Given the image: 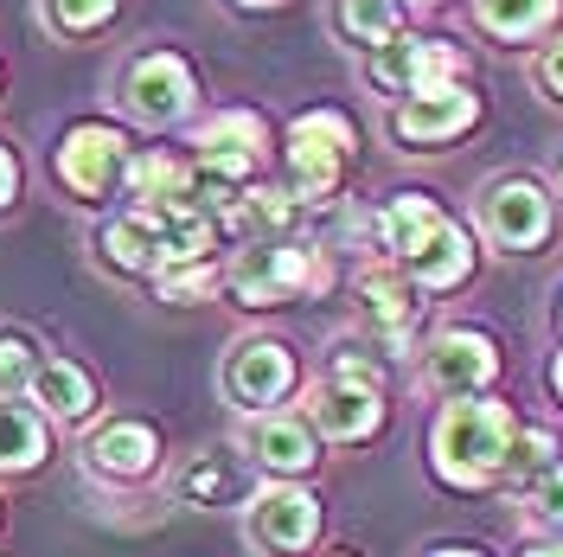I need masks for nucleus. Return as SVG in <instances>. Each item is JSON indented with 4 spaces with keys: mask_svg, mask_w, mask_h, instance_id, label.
I'll return each instance as SVG.
<instances>
[{
    "mask_svg": "<svg viewBox=\"0 0 563 557\" xmlns=\"http://www.w3.org/2000/svg\"><path fill=\"white\" fill-rule=\"evenodd\" d=\"M435 557H481V551H435Z\"/></svg>",
    "mask_w": 563,
    "mask_h": 557,
    "instance_id": "31",
    "label": "nucleus"
},
{
    "mask_svg": "<svg viewBox=\"0 0 563 557\" xmlns=\"http://www.w3.org/2000/svg\"><path fill=\"white\" fill-rule=\"evenodd\" d=\"M314 417L333 443H365L385 423V397H378V372L372 365H333V379L320 384Z\"/></svg>",
    "mask_w": 563,
    "mask_h": 557,
    "instance_id": "5",
    "label": "nucleus"
},
{
    "mask_svg": "<svg viewBox=\"0 0 563 557\" xmlns=\"http://www.w3.org/2000/svg\"><path fill=\"white\" fill-rule=\"evenodd\" d=\"M218 288V276H211L206 263H186V270H161V295L167 302H199V295H211Z\"/></svg>",
    "mask_w": 563,
    "mask_h": 557,
    "instance_id": "26",
    "label": "nucleus"
},
{
    "mask_svg": "<svg viewBox=\"0 0 563 557\" xmlns=\"http://www.w3.org/2000/svg\"><path fill=\"white\" fill-rule=\"evenodd\" d=\"M531 557H563V551H531Z\"/></svg>",
    "mask_w": 563,
    "mask_h": 557,
    "instance_id": "33",
    "label": "nucleus"
},
{
    "mask_svg": "<svg viewBox=\"0 0 563 557\" xmlns=\"http://www.w3.org/2000/svg\"><path fill=\"white\" fill-rule=\"evenodd\" d=\"M122 103L135 109L141 122H179L186 109H192V70H186V58H174V52H147V58H135V65L122 70Z\"/></svg>",
    "mask_w": 563,
    "mask_h": 557,
    "instance_id": "7",
    "label": "nucleus"
},
{
    "mask_svg": "<svg viewBox=\"0 0 563 557\" xmlns=\"http://www.w3.org/2000/svg\"><path fill=\"white\" fill-rule=\"evenodd\" d=\"M320 256L308 244H250L238 263H231V295L244 308H276V302H295L320 288Z\"/></svg>",
    "mask_w": 563,
    "mask_h": 557,
    "instance_id": "3",
    "label": "nucleus"
},
{
    "mask_svg": "<svg viewBox=\"0 0 563 557\" xmlns=\"http://www.w3.org/2000/svg\"><path fill=\"white\" fill-rule=\"evenodd\" d=\"M45 461V417L33 404L0 397V474H33Z\"/></svg>",
    "mask_w": 563,
    "mask_h": 557,
    "instance_id": "18",
    "label": "nucleus"
},
{
    "mask_svg": "<svg viewBox=\"0 0 563 557\" xmlns=\"http://www.w3.org/2000/svg\"><path fill=\"white\" fill-rule=\"evenodd\" d=\"M461 70V52L449 39H385L378 52H372V84L378 90H442V77H455Z\"/></svg>",
    "mask_w": 563,
    "mask_h": 557,
    "instance_id": "8",
    "label": "nucleus"
},
{
    "mask_svg": "<svg viewBox=\"0 0 563 557\" xmlns=\"http://www.w3.org/2000/svg\"><path fill=\"white\" fill-rule=\"evenodd\" d=\"M250 449L256 461L269 468V474H308L320 455H314V423L308 417H269L256 436H250Z\"/></svg>",
    "mask_w": 563,
    "mask_h": 557,
    "instance_id": "17",
    "label": "nucleus"
},
{
    "mask_svg": "<svg viewBox=\"0 0 563 557\" xmlns=\"http://www.w3.org/2000/svg\"><path fill=\"white\" fill-rule=\"evenodd\" d=\"M179 493H186V500H199V506H211V500H224V493H231V474H224L218 461H199V468L179 481Z\"/></svg>",
    "mask_w": 563,
    "mask_h": 557,
    "instance_id": "28",
    "label": "nucleus"
},
{
    "mask_svg": "<svg viewBox=\"0 0 563 557\" xmlns=\"http://www.w3.org/2000/svg\"><path fill=\"white\" fill-rule=\"evenodd\" d=\"M333 557H346V551H333Z\"/></svg>",
    "mask_w": 563,
    "mask_h": 557,
    "instance_id": "34",
    "label": "nucleus"
},
{
    "mask_svg": "<svg viewBox=\"0 0 563 557\" xmlns=\"http://www.w3.org/2000/svg\"><path fill=\"white\" fill-rule=\"evenodd\" d=\"M358 308L372 327H404L417 302H410V282L404 276H385V270H372V276H358Z\"/></svg>",
    "mask_w": 563,
    "mask_h": 557,
    "instance_id": "21",
    "label": "nucleus"
},
{
    "mask_svg": "<svg viewBox=\"0 0 563 557\" xmlns=\"http://www.w3.org/2000/svg\"><path fill=\"white\" fill-rule=\"evenodd\" d=\"M551 455H558V436H544V429H526V436H512V449H506V481H538V474H551Z\"/></svg>",
    "mask_w": 563,
    "mask_h": 557,
    "instance_id": "23",
    "label": "nucleus"
},
{
    "mask_svg": "<svg viewBox=\"0 0 563 557\" xmlns=\"http://www.w3.org/2000/svg\"><path fill=\"white\" fill-rule=\"evenodd\" d=\"M33 397H38V411L58 417V423H84L90 411H97V384H90L84 365H70V359H45V365H38Z\"/></svg>",
    "mask_w": 563,
    "mask_h": 557,
    "instance_id": "16",
    "label": "nucleus"
},
{
    "mask_svg": "<svg viewBox=\"0 0 563 557\" xmlns=\"http://www.w3.org/2000/svg\"><path fill=\"white\" fill-rule=\"evenodd\" d=\"M506 449H512V411L506 404H449L435 429H429V461L442 481L455 488H487L493 474L506 468Z\"/></svg>",
    "mask_w": 563,
    "mask_h": 557,
    "instance_id": "1",
    "label": "nucleus"
},
{
    "mask_svg": "<svg viewBox=\"0 0 563 557\" xmlns=\"http://www.w3.org/2000/svg\"><path fill=\"white\" fill-rule=\"evenodd\" d=\"M558 391H563V359H558Z\"/></svg>",
    "mask_w": 563,
    "mask_h": 557,
    "instance_id": "32",
    "label": "nucleus"
},
{
    "mask_svg": "<svg viewBox=\"0 0 563 557\" xmlns=\"http://www.w3.org/2000/svg\"><path fill=\"white\" fill-rule=\"evenodd\" d=\"M38 365H45V359H38V347L26 340V334H0V397L26 391Z\"/></svg>",
    "mask_w": 563,
    "mask_h": 557,
    "instance_id": "25",
    "label": "nucleus"
},
{
    "mask_svg": "<svg viewBox=\"0 0 563 557\" xmlns=\"http://www.w3.org/2000/svg\"><path fill=\"white\" fill-rule=\"evenodd\" d=\"M499 372V352H493L487 334H442L435 347H429V391H442V397H467V391H481V384Z\"/></svg>",
    "mask_w": 563,
    "mask_h": 557,
    "instance_id": "12",
    "label": "nucleus"
},
{
    "mask_svg": "<svg viewBox=\"0 0 563 557\" xmlns=\"http://www.w3.org/2000/svg\"><path fill=\"white\" fill-rule=\"evenodd\" d=\"M103 256L115 270H161V238H154V218L147 211H129L103 225Z\"/></svg>",
    "mask_w": 563,
    "mask_h": 557,
    "instance_id": "19",
    "label": "nucleus"
},
{
    "mask_svg": "<svg viewBox=\"0 0 563 557\" xmlns=\"http://www.w3.org/2000/svg\"><path fill=\"white\" fill-rule=\"evenodd\" d=\"M346 33L365 39V45H385V39H397V26H404V7L397 0H346Z\"/></svg>",
    "mask_w": 563,
    "mask_h": 557,
    "instance_id": "22",
    "label": "nucleus"
},
{
    "mask_svg": "<svg viewBox=\"0 0 563 557\" xmlns=\"http://www.w3.org/2000/svg\"><path fill=\"white\" fill-rule=\"evenodd\" d=\"M13 193H20V167H13V154L0 148V211L13 206Z\"/></svg>",
    "mask_w": 563,
    "mask_h": 557,
    "instance_id": "29",
    "label": "nucleus"
},
{
    "mask_svg": "<svg viewBox=\"0 0 563 557\" xmlns=\"http://www.w3.org/2000/svg\"><path fill=\"white\" fill-rule=\"evenodd\" d=\"M288 384H295V359L282 340H244L224 359V391L238 411H269Z\"/></svg>",
    "mask_w": 563,
    "mask_h": 557,
    "instance_id": "10",
    "label": "nucleus"
},
{
    "mask_svg": "<svg viewBox=\"0 0 563 557\" xmlns=\"http://www.w3.org/2000/svg\"><path fill=\"white\" fill-rule=\"evenodd\" d=\"M109 13H115V0H45V20H52V33H65V39L97 33Z\"/></svg>",
    "mask_w": 563,
    "mask_h": 557,
    "instance_id": "24",
    "label": "nucleus"
},
{
    "mask_svg": "<svg viewBox=\"0 0 563 557\" xmlns=\"http://www.w3.org/2000/svg\"><path fill=\"white\" fill-rule=\"evenodd\" d=\"M544 84H551V90L563 97V39L551 45V58H544Z\"/></svg>",
    "mask_w": 563,
    "mask_h": 557,
    "instance_id": "30",
    "label": "nucleus"
},
{
    "mask_svg": "<svg viewBox=\"0 0 563 557\" xmlns=\"http://www.w3.org/2000/svg\"><path fill=\"white\" fill-rule=\"evenodd\" d=\"M526 506H531V520L544 525V532H563V468H551V474L531 488Z\"/></svg>",
    "mask_w": 563,
    "mask_h": 557,
    "instance_id": "27",
    "label": "nucleus"
},
{
    "mask_svg": "<svg viewBox=\"0 0 563 557\" xmlns=\"http://www.w3.org/2000/svg\"><path fill=\"white\" fill-rule=\"evenodd\" d=\"M474 20L499 39H531L558 20V0H474Z\"/></svg>",
    "mask_w": 563,
    "mask_h": 557,
    "instance_id": "20",
    "label": "nucleus"
},
{
    "mask_svg": "<svg viewBox=\"0 0 563 557\" xmlns=\"http://www.w3.org/2000/svg\"><path fill=\"white\" fill-rule=\"evenodd\" d=\"M256 154H263V122L256 116H218L199 129V167L218 186H238L256 174Z\"/></svg>",
    "mask_w": 563,
    "mask_h": 557,
    "instance_id": "13",
    "label": "nucleus"
},
{
    "mask_svg": "<svg viewBox=\"0 0 563 557\" xmlns=\"http://www.w3.org/2000/svg\"><path fill=\"white\" fill-rule=\"evenodd\" d=\"M256 7H263V0H256Z\"/></svg>",
    "mask_w": 563,
    "mask_h": 557,
    "instance_id": "35",
    "label": "nucleus"
},
{
    "mask_svg": "<svg viewBox=\"0 0 563 557\" xmlns=\"http://www.w3.org/2000/svg\"><path fill=\"white\" fill-rule=\"evenodd\" d=\"M385 238H390V250H397V263L417 282H429V288H455V282L467 276V238H461L422 193L390 199Z\"/></svg>",
    "mask_w": 563,
    "mask_h": 557,
    "instance_id": "2",
    "label": "nucleus"
},
{
    "mask_svg": "<svg viewBox=\"0 0 563 557\" xmlns=\"http://www.w3.org/2000/svg\"><path fill=\"white\" fill-rule=\"evenodd\" d=\"M481 103L461 90V84H442V90H422L397 109V135L404 141H455L461 129H474Z\"/></svg>",
    "mask_w": 563,
    "mask_h": 557,
    "instance_id": "14",
    "label": "nucleus"
},
{
    "mask_svg": "<svg viewBox=\"0 0 563 557\" xmlns=\"http://www.w3.org/2000/svg\"><path fill=\"white\" fill-rule=\"evenodd\" d=\"M52 167H58V179L77 199H103L109 186L129 174V141L115 135V129H103V122H84V129H70L58 141Z\"/></svg>",
    "mask_w": 563,
    "mask_h": 557,
    "instance_id": "4",
    "label": "nucleus"
},
{
    "mask_svg": "<svg viewBox=\"0 0 563 557\" xmlns=\"http://www.w3.org/2000/svg\"><path fill=\"white\" fill-rule=\"evenodd\" d=\"M481 225H487L493 244L506 250H531L551 238V199L526 186V179H512V186H493L487 199H481Z\"/></svg>",
    "mask_w": 563,
    "mask_h": 557,
    "instance_id": "11",
    "label": "nucleus"
},
{
    "mask_svg": "<svg viewBox=\"0 0 563 557\" xmlns=\"http://www.w3.org/2000/svg\"><path fill=\"white\" fill-rule=\"evenodd\" d=\"M320 532V500L308 488H269L250 506V538L269 557H301Z\"/></svg>",
    "mask_w": 563,
    "mask_h": 557,
    "instance_id": "9",
    "label": "nucleus"
},
{
    "mask_svg": "<svg viewBox=\"0 0 563 557\" xmlns=\"http://www.w3.org/2000/svg\"><path fill=\"white\" fill-rule=\"evenodd\" d=\"M346 148H352V129L340 116H301L295 129H288V174H295V193L301 199H320V193H333V179L346 167Z\"/></svg>",
    "mask_w": 563,
    "mask_h": 557,
    "instance_id": "6",
    "label": "nucleus"
},
{
    "mask_svg": "<svg viewBox=\"0 0 563 557\" xmlns=\"http://www.w3.org/2000/svg\"><path fill=\"white\" fill-rule=\"evenodd\" d=\"M154 461H161V443L147 423H109L90 436V468L109 481H141V474H154Z\"/></svg>",
    "mask_w": 563,
    "mask_h": 557,
    "instance_id": "15",
    "label": "nucleus"
}]
</instances>
